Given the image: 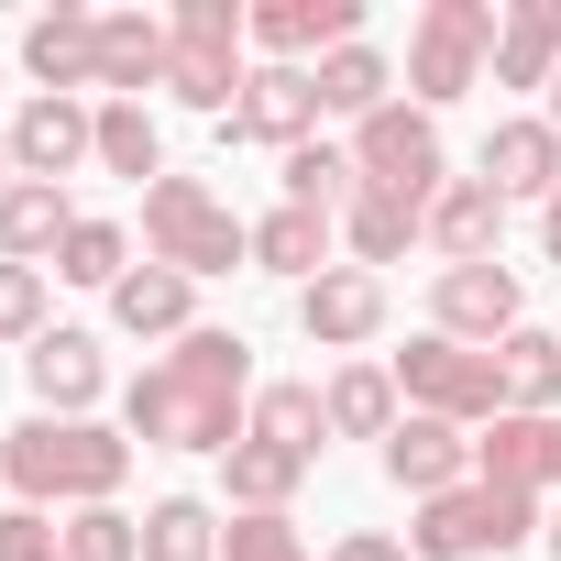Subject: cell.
Returning a JSON list of instances; mask_svg holds the SVG:
<instances>
[{"label": "cell", "mask_w": 561, "mask_h": 561, "mask_svg": "<svg viewBox=\"0 0 561 561\" xmlns=\"http://www.w3.org/2000/svg\"><path fill=\"white\" fill-rule=\"evenodd\" d=\"M253 342L242 331H187L165 364H144L133 386H122V430H133V451H231L242 440V419H253Z\"/></svg>", "instance_id": "1"}, {"label": "cell", "mask_w": 561, "mask_h": 561, "mask_svg": "<svg viewBox=\"0 0 561 561\" xmlns=\"http://www.w3.org/2000/svg\"><path fill=\"white\" fill-rule=\"evenodd\" d=\"M0 484H12L23 506H111L133 484V430L111 419H23V430H0Z\"/></svg>", "instance_id": "2"}, {"label": "cell", "mask_w": 561, "mask_h": 561, "mask_svg": "<svg viewBox=\"0 0 561 561\" xmlns=\"http://www.w3.org/2000/svg\"><path fill=\"white\" fill-rule=\"evenodd\" d=\"M144 264H176L187 287L198 275H231V264H253V220L209 176H154L144 187Z\"/></svg>", "instance_id": "3"}, {"label": "cell", "mask_w": 561, "mask_h": 561, "mask_svg": "<svg viewBox=\"0 0 561 561\" xmlns=\"http://www.w3.org/2000/svg\"><path fill=\"white\" fill-rule=\"evenodd\" d=\"M550 517H539V495H517V484H451V495H430L419 517H408V561H506V550H528Z\"/></svg>", "instance_id": "4"}, {"label": "cell", "mask_w": 561, "mask_h": 561, "mask_svg": "<svg viewBox=\"0 0 561 561\" xmlns=\"http://www.w3.org/2000/svg\"><path fill=\"white\" fill-rule=\"evenodd\" d=\"M495 12L506 0H430V12L408 23V100L440 122L462 89H484V67H495Z\"/></svg>", "instance_id": "5"}, {"label": "cell", "mask_w": 561, "mask_h": 561, "mask_svg": "<svg viewBox=\"0 0 561 561\" xmlns=\"http://www.w3.org/2000/svg\"><path fill=\"white\" fill-rule=\"evenodd\" d=\"M386 375H397L408 419H451V430H495V419H506V375H495V353H473V342L419 331Z\"/></svg>", "instance_id": "6"}, {"label": "cell", "mask_w": 561, "mask_h": 561, "mask_svg": "<svg viewBox=\"0 0 561 561\" xmlns=\"http://www.w3.org/2000/svg\"><path fill=\"white\" fill-rule=\"evenodd\" d=\"M353 176H364V187H386V198H408V209H430V198L451 187L440 122H430L419 100H386L375 122H353Z\"/></svg>", "instance_id": "7"}, {"label": "cell", "mask_w": 561, "mask_h": 561, "mask_svg": "<svg viewBox=\"0 0 561 561\" xmlns=\"http://www.w3.org/2000/svg\"><path fill=\"white\" fill-rule=\"evenodd\" d=\"M430 331H440V342H473V353H495L506 331H528L517 264H440V275H430Z\"/></svg>", "instance_id": "8"}, {"label": "cell", "mask_w": 561, "mask_h": 561, "mask_svg": "<svg viewBox=\"0 0 561 561\" xmlns=\"http://www.w3.org/2000/svg\"><path fill=\"white\" fill-rule=\"evenodd\" d=\"M220 144H275V154L320 144V78L309 67H253L242 100H231V122H220Z\"/></svg>", "instance_id": "9"}, {"label": "cell", "mask_w": 561, "mask_h": 561, "mask_svg": "<svg viewBox=\"0 0 561 561\" xmlns=\"http://www.w3.org/2000/svg\"><path fill=\"white\" fill-rule=\"evenodd\" d=\"M12 165L34 187H67L78 165H100V100H23L12 111Z\"/></svg>", "instance_id": "10"}, {"label": "cell", "mask_w": 561, "mask_h": 561, "mask_svg": "<svg viewBox=\"0 0 561 561\" xmlns=\"http://www.w3.org/2000/svg\"><path fill=\"white\" fill-rule=\"evenodd\" d=\"M364 45V0H253V56L264 67H309Z\"/></svg>", "instance_id": "11"}, {"label": "cell", "mask_w": 561, "mask_h": 561, "mask_svg": "<svg viewBox=\"0 0 561 561\" xmlns=\"http://www.w3.org/2000/svg\"><path fill=\"white\" fill-rule=\"evenodd\" d=\"M23 67H34V100H89L100 89V12L56 0V12L23 23Z\"/></svg>", "instance_id": "12"}, {"label": "cell", "mask_w": 561, "mask_h": 561, "mask_svg": "<svg viewBox=\"0 0 561 561\" xmlns=\"http://www.w3.org/2000/svg\"><path fill=\"white\" fill-rule=\"evenodd\" d=\"M298 331H309L320 353H364V342H386V275L331 264L320 287H298Z\"/></svg>", "instance_id": "13"}, {"label": "cell", "mask_w": 561, "mask_h": 561, "mask_svg": "<svg viewBox=\"0 0 561 561\" xmlns=\"http://www.w3.org/2000/svg\"><path fill=\"white\" fill-rule=\"evenodd\" d=\"M23 386H34V419H89V408L111 397V353H100L89 331H45V342L23 353Z\"/></svg>", "instance_id": "14"}, {"label": "cell", "mask_w": 561, "mask_h": 561, "mask_svg": "<svg viewBox=\"0 0 561 561\" xmlns=\"http://www.w3.org/2000/svg\"><path fill=\"white\" fill-rule=\"evenodd\" d=\"M375 462H386V484H397L408 506H430V495L473 484V430H451V419H397V440H386Z\"/></svg>", "instance_id": "15"}, {"label": "cell", "mask_w": 561, "mask_h": 561, "mask_svg": "<svg viewBox=\"0 0 561 561\" xmlns=\"http://www.w3.org/2000/svg\"><path fill=\"white\" fill-rule=\"evenodd\" d=\"M473 176H484L506 209H517V198H539V209H550V198H561V133H550L539 111H528V122H495V133H484V154H473Z\"/></svg>", "instance_id": "16"}, {"label": "cell", "mask_w": 561, "mask_h": 561, "mask_svg": "<svg viewBox=\"0 0 561 561\" xmlns=\"http://www.w3.org/2000/svg\"><path fill=\"white\" fill-rule=\"evenodd\" d=\"M165 56H176V23H154V12H100V100L165 89Z\"/></svg>", "instance_id": "17"}, {"label": "cell", "mask_w": 561, "mask_h": 561, "mask_svg": "<svg viewBox=\"0 0 561 561\" xmlns=\"http://www.w3.org/2000/svg\"><path fill=\"white\" fill-rule=\"evenodd\" d=\"M495 242H506V198H495L484 176H451V187L430 198V253H440V264H506Z\"/></svg>", "instance_id": "18"}, {"label": "cell", "mask_w": 561, "mask_h": 561, "mask_svg": "<svg viewBox=\"0 0 561 561\" xmlns=\"http://www.w3.org/2000/svg\"><path fill=\"white\" fill-rule=\"evenodd\" d=\"M111 320H122L133 342H187V331H198V287H187L176 264H133L122 287H111Z\"/></svg>", "instance_id": "19"}, {"label": "cell", "mask_w": 561, "mask_h": 561, "mask_svg": "<svg viewBox=\"0 0 561 561\" xmlns=\"http://www.w3.org/2000/svg\"><path fill=\"white\" fill-rule=\"evenodd\" d=\"M561 78V0H506L495 12V89H550Z\"/></svg>", "instance_id": "20"}, {"label": "cell", "mask_w": 561, "mask_h": 561, "mask_svg": "<svg viewBox=\"0 0 561 561\" xmlns=\"http://www.w3.org/2000/svg\"><path fill=\"white\" fill-rule=\"evenodd\" d=\"M298 484H309V462L275 451V440H231V451H220V495H231V517H287Z\"/></svg>", "instance_id": "21"}, {"label": "cell", "mask_w": 561, "mask_h": 561, "mask_svg": "<svg viewBox=\"0 0 561 561\" xmlns=\"http://www.w3.org/2000/svg\"><path fill=\"white\" fill-rule=\"evenodd\" d=\"M331 231H342V220L275 198V209L253 220V264H264V275H287V287H320V275H331Z\"/></svg>", "instance_id": "22"}, {"label": "cell", "mask_w": 561, "mask_h": 561, "mask_svg": "<svg viewBox=\"0 0 561 561\" xmlns=\"http://www.w3.org/2000/svg\"><path fill=\"white\" fill-rule=\"evenodd\" d=\"M242 45H198V34H176V56H165V100L176 111H198V122H231V100H242Z\"/></svg>", "instance_id": "23"}, {"label": "cell", "mask_w": 561, "mask_h": 561, "mask_svg": "<svg viewBox=\"0 0 561 561\" xmlns=\"http://www.w3.org/2000/svg\"><path fill=\"white\" fill-rule=\"evenodd\" d=\"M320 408H331V440H397V419H408V397H397V375L386 364H342L331 386H320Z\"/></svg>", "instance_id": "24"}, {"label": "cell", "mask_w": 561, "mask_h": 561, "mask_svg": "<svg viewBox=\"0 0 561 561\" xmlns=\"http://www.w3.org/2000/svg\"><path fill=\"white\" fill-rule=\"evenodd\" d=\"M89 209L67 198V187H34V176H12V198H0V264H45L67 231H78Z\"/></svg>", "instance_id": "25"}, {"label": "cell", "mask_w": 561, "mask_h": 561, "mask_svg": "<svg viewBox=\"0 0 561 561\" xmlns=\"http://www.w3.org/2000/svg\"><path fill=\"white\" fill-rule=\"evenodd\" d=\"M342 242H353V264H364V275H386L408 242H430V209H408V198H386V187H353Z\"/></svg>", "instance_id": "26"}, {"label": "cell", "mask_w": 561, "mask_h": 561, "mask_svg": "<svg viewBox=\"0 0 561 561\" xmlns=\"http://www.w3.org/2000/svg\"><path fill=\"white\" fill-rule=\"evenodd\" d=\"M242 440H275V451L320 462V451H331V408H320V386H253V419H242Z\"/></svg>", "instance_id": "27"}, {"label": "cell", "mask_w": 561, "mask_h": 561, "mask_svg": "<svg viewBox=\"0 0 561 561\" xmlns=\"http://www.w3.org/2000/svg\"><path fill=\"white\" fill-rule=\"evenodd\" d=\"M495 375H506V408L517 419H561V331H506L495 342Z\"/></svg>", "instance_id": "28"}, {"label": "cell", "mask_w": 561, "mask_h": 561, "mask_svg": "<svg viewBox=\"0 0 561 561\" xmlns=\"http://www.w3.org/2000/svg\"><path fill=\"white\" fill-rule=\"evenodd\" d=\"M220 506L209 495H154L144 506V561H220Z\"/></svg>", "instance_id": "29"}, {"label": "cell", "mask_w": 561, "mask_h": 561, "mask_svg": "<svg viewBox=\"0 0 561 561\" xmlns=\"http://www.w3.org/2000/svg\"><path fill=\"white\" fill-rule=\"evenodd\" d=\"M309 78H320V111H342V122H375V111L397 100V67H386L375 45H342V56H320Z\"/></svg>", "instance_id": "30"}, {"label": "cell", "mask_w": 561, "mask_h": 561, "mask_svg": "<svg viewBox=\"0 0 561 561\" xmlns=\"http://www.w3.org/2000/svg\"><path fill=\"white\" fill-rule=\"evenodd\" d=\"M100 176H133V187L165 176V133L144 100H100Z\"/></svg>", "instance_id": "31"}, {"label": "cell", "mask_w": 561, "mask_h": 561, "mask_svg": "<svg viewBox=\"0 0 561 561\" xmlns=\"http://www.w3.org/2000/svg\"><path fill=\"white\" fill-rule=\"evenodd\" d=\"M353 187H364V176H353V144H298V154H287V209L342 220V209H353Z\"/></svg>", "instance_id": "32"}, {"label": "cell", "mask_w": 561, "mask_h": 561, "mask_svg": "<svg viewBox=\"0 0 561 561\" xmlns=\"http://www.w3.org/2000/svg\"><path fill=\"white\" fill-rule=\"evenodd\" d=\"M56 275H67V287H122V275H133V231L122 220H78L56 242Z\"/></svg>", "instance_id": "33"}, {"label": "cell", "mask_w": 561, "mask_h": 561, "mask_svg": "<svg viewBox=\"0 0 561 561\" xmlns=\"http://www.w3.org/2000/svg\"><path fill=\"white\" fill-rule=\"evenodd\" d=\"M67 561H144V517H122V506H78V517H67Z\"/></svg>", "instance_id": "34"}, {"label": "cell", "mask_w": 561, "mask_h": 561, "mask_svg": "<svg viewBox=\"0 0 561 561\" xmlns=\"http://www.w3.org/2000/svg\"><path fill=\"white\" fill-rule=\"evenodd\" d=\"M220 561H320V550L298 539V517H231L220 528Z\"/></svg>", "instance_id": "35"}, {"label": "cell", "mask_w": 561, "mask_h": 561, "mask_svg": "<svg viewBox=\"0 0 561 561\" xmlns=\"http://www.w3.org/2000/svg\"><path fill=\"white\" fill-rule=\"evenodd\" d=\"M0 342H45V264H0Z\"/></svg>", "instance_id": "36"}, {"label": "cell", "mask_w": 561, "mask_h": 561, "mask_svg": "<svg viewBox=\"0 0 561 561\" xmlns=\"http://www.w3.org/2000/svg\"><path fill=\"white\" fill-rule=\"evenodd\" d=\"M0 561H67V517H45V506H0Z\"/></svg>", "instance_id": "37"}, {"label": "cell", "mask_w": 561, "mask_h": 561, "mask_svg": "<svg viewBox=\"0 0 561 561\" xmlns=\"http://www.w3.org/2000/svg\"><path fill=\"white\" fill-rule=\"evenodd\" d=\"M320 561H408V539H386V528H342Z\"/></svg>", "instance_id": "38"}, {"label": "cell", "mask_w": 561, "mask_h": 561, "mask_svg": "<svg viewBox=\"0 0 561 561\" xmlns=\"http://www.w3.org/2000/svg\"><path fill=\"white\" fill-rule=\"evenodd\" d=\"M539 253H550V264H561V198H550V209H539Z\"/></svg>", "instance_id": "39"}, {"label": "cell", "mask_w": 561, "mask_h": 561, "mask_svg": "<svg viewBox=\"0 0 561 561\" xmlns=\"http://www.w3.org/2000/svg\"><path fill=\"white\" fill-rule=\"evenodd\" d=\"M12 176H23V165H12V133H0V198H12Z\"/></svg>", "instance_id": "40"}, {"label": "cell", "mask_w": 561, "mask_h": 561, "mask_svg": "<svg viewBox=\"0 0 561 561\" xmlns=\"http://www.w3.org/2000/svg\"><path fill=\"white\" fill-rule=\"evenodd\" d=\"M539 550H550V561H561V506H550V528H539Z\"/></svg>", "instance_id": "41"}, {"label": "cell", "mask_w": 561, "mask_h": 561, "mask_svg": "<svg viewBox=\"0 0 561 561\" xmlns=\"http://www.w3.org/2000/svg\"><path fill=\"white\" fill-rule=\"evenodd\" d=\"M539 122H550V133H561V78H550V111H539Z\"/></svg>", "instance_id": "42"}]
</instances>
